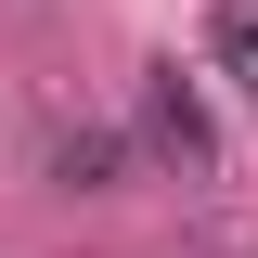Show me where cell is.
Returning a JSON list of instances; mask_svg holds the SVG:
<instances>
[{
    "label": "cell",
    "instance_id": "obj_1",
    "mask_svg": "<svg viewBox=\"0 0 258 258\" xmlns=\"http://www.w3.org/2000/svg\"><path fill=\"white\" fill-rule=\"evenodd\" d=\"M142 116H155V142H168L181 168H207V116H194V91H181V78H155V103H142Z\"/></svg>",
    "mask_w": 258,
    "mask_h": 258
},
{
    "label": "cell",
    "instance_id": "obj_2",
    "mask_svg": "<svg viewBox=\"0 0 258 258\" xmlns=\"http://www.w3.org/2000/svg\"><path fill=\"white\" fill-rule=\"evenodd\" d=\"M103 168H116V142H103V129H64V181H91V194H103Z\"/></svg>",
    "mask_w": 258,
    "mask_h": 258
},
{
    "label": "cell",
    "instance_id": "obj_3",
    "mask_svg": "<svg viewBox=\"0 0 258 258\" xmlns=\"http://www.w3.org/2000/svg\"><path fill=\"white\" fill-rule=\"evenodd\" d=\"M220 52H232V78L258 91V13H220Z\"/></svg>",
    "mask_w": 258,
    "mask_h": 258
}]
</instances>
